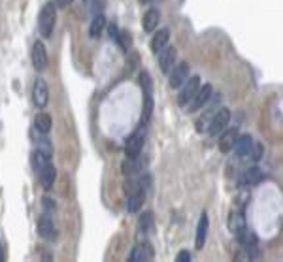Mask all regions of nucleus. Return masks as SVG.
<instances>
[{"mask_svg": "<svg viewBox=\"0 0 283 262\" xmlns=\"http://www.w3.org/2000/svg\"><path fill=\"white\" fill-rule=\"evenodd\" d=\"M57 25V6L55 2H45L42 6V10L38 13V29L43 38H51L53 31Z\"/></svg>", "mask_w": 283, "mask_h": 262, "instance_id": "1", "label": "nucleus"}, {"mask_svg": "<svg viewBox=\"0 0 283 262\" xmlns=\"http://www.w3.org/2000/svg\"><path fill=\"white\" fill-rule=\"evenodd\" d=\"M140 85H142V91H144V113H142V125L146 128L151 113H153V79L149 72H140Z\"/></svg>", "mask_w": 283, "mask_h": 262, "instance_id": "2", "label": "nucleus"}, {"mask_svg": "<svg viewBox=\"0 0 283 262\" xmlns=\"http://www.w3.org/2000/svg\"><path fill=\"white\" fill-rule=\"evenodd\" d=\"M144 146H146V132H144V126H140V130H136L134 134H130L126 138L125 155L128 158H138L142 155Z\"/></svg>", "mask_w": 283, "mask_h": 262, "instance_id": "3", "label": "nucleus"}, {"mask_svg": "<svg viewBox=\"0 0 283 262\" xmlns=\"http://www.w3.org/2000/svg\"><path fill=\"white\" fill-rule=\"evenodd\" d=\"M200 87H202V85H200L199 75L189 77L187 81L181 85V91H179V95H178V104L183 106V108L191 104V102H193V98H195V96H197V93H199Z\"/></svg>", "mask_w": 283, "mask_h": 262, "instance_id": "4", "label": "nucleus"}, {"mask_svg": "<svg viewBox=\"0 0 283 262\" xmlns=\"http://www.w3.org/2000/svg\"><path fill=\"white\" fill-rule=\"evenodd\" d=\"M231 123V110L229 108H219L215 112V115L211 117L210 126H208V134L210 136H219L221 132L229 126Z\"/></svg>", "mask_w": 283, "mask_h": 262, "instance_id": "5", "label": "nucleus"}, {"mask_svg": "<svg viewBox=\"0 0 283 262\" xmlns=\"http://www.w3.org/2000/svg\"><path fill=\"white\" fill-rule=\"evenodd\" d=\"M31 61H32V66L36 72H43L49 64V55H47V49L43 45L42 40H36L32 43V51H31Z\"/></svg>", "mask_w": 283, "mask_h": 262, "instance_id": "6", "label": "nucleus"}, {"mask_svg": "<svg viewBox=\"0 0 283 262\" xmlns=\"http://www.w3.org/2000/svg\"><path fill=\"white\" fill-rule=\"evenodd\" d=\"M32 102L38 110H43L47 102H49V87L45 83V79L38 77L34 81V87H32Z\"/></svg>", "mask_w": 283, "mask_h": 262, "instance_id": "7", "label": "nucleus"}, {"mask_svg": "<svg viewBox=\"0 0 283 262\" xmlns=\"http://www.w3.org/2000/svg\"><path fill=\"white\" fill-rule=\"evenodd\" d=\"M189 79V64L185 61L178 63L170 72H168V85L172 89H178Z\"/></svg>", "mask_w": 283, "mask_h": 262, "instance_id": "8", "label": "nucleus"}, {"mask_svg": "<svg viewBox=\"0 0 283 262\" xmlns=\"http://www.w3.org/2000/svg\"><path fill=\"white\" fill-rule=\"evenodd\" d=\"M38 234L45 241L57 240V226H55V223H53L49 213H43L42 217H40V221H38Z\"/></svg>", "mask_w": 283, "mask_h": 262, "instance_id": "9", "label": "nucleus"}, {"mask_svg": "<svg viewBox=\"0 0 283 262\" xmlns=\"http://www.w3.org/2000/svg\"><path fill=\"white\" fill-rule=\"evenodd\" d=\"M236 236H238V240H240L242 247L245 249V251L249 253V255H257V247H259V238H257V234L251 230H247L245 226H242L240 230H236Z\"/></svg>", "mask_w": 283, "mask_h": 262, "instance_id": "10", "label": "nucleus"}, {"mask_svg": "<svg viewBox=\"0 0 283 262\" xmlns=\"http://www.w3.org/2000/svg\"><path fill=\"white\" fill-rule=\"evenodd\" d=\"M176 61H178V51H176V47L166 45L162 51L159 53V68H161V72L168 74L174 66H176Z\"/></svg>", "mask_w": 283, "mask_h": 262, "instance_id": "11", "label": "nucleus"}, {"mask_svg": "<svg viewBox=\"0 0 283 262\" xmlns=\"http://www.w3.org/2000/svg\"><path fill=\"white\" fill-rule=\"evenodd\" d=\"M211 96H213V87H211L210 83L202 85L199 89V93H197V96L193 98V102L189 104L187 112H199V110H202V108L211 100Z\"/></svg>", "mask_w": 283, "mask_h": 262, "instance_id": "12", "label": "nucleus"}, {"mask_svg": "<svg viewBox=\"0 0 283 262\" xmlns=\"http://www.w3.org/2000/svg\"><path fill=\"white\" fill-rule=\"evenodd\" d=\"M262 170L259 166H251L247 170H243L238 178V187H253L257 185L259 181H262Z\"/></svg>", "mask_w": 283, "mask_h": 262, "instance_id": "13", "label": "nucleus"}, {"mask_svg": "<svg viewBox=\"0 0 283 262\" xmlns=\"http://www.w3.org/2000/svg\"><path fill=\"white\" fill-rule=\"evenodd\" d=\"M238 136H240L238 128H227V130H223L219 138L221 153H231L232 149H234V146H236V142H238Z\"/></svg>", "mask_w": 283, "mask_h": 262, "instance_id": "14", "label": "nucleus"}, {"mask_svg": "<svg viewBox=\"0 0 283 262\" xmlns=\"http://www.w3.org/2000/svg\"><path fill=\"white\" fill-rule=\"evenodd\" d=\"M153 257H155V251H153V247H151L149 243H138L136 247L130 251V255H128V261L147 262V261H151Z\"/></svg>", "mask_w": 283, "mask_h": 262, "instance_id": "15", "label": "nucleus"}, {"mask_svg": "<svg viewBox=\"0 0 283 262\" xmlns=\"http://www.w3.org/2000/svg\"><path fill=\"white\" fill-rule=\"evenodd\" d=\"M38 178H40V183H42L43 189H45V190L51 189L53 185H55V181H57V168L53 166V162L45 164V166L40 170Z\"/></svg>", "mask_w": 283, "mask_h": 262, "instance_id": "16", "label": "nucleus"}, {"mask_svg": "<svg viewBox=\"0 0 283 262\" xmlns=\"http://www.w3.org/2000/svg\"><path fill=\"white\" fill-rule=\"evenodd\" d=\"M208 230H210V217H208V213H202L199 226H197V249L204 247V243L208 240Z\"/></svg>", "mask_w": 283, "mask_h": 262, "instance_id": "17", "label": "nucleus"}, {"mask_svg": "<svg viewBox=\"0 0 283 262\" xmlns=\"http://www.w3.org/2000/svg\"><path fill=\"white\" fill-rule=\"evenodd\" d=\"M168 42H170V31L168 29L155 32L153 38H151V51L155 53V55H159L168 45Z\"/></svg>", "mask_w": 283, "mask_h": 262, "instance_id": "18", "label": "nucleus"}, {"mask_svg": "<svg viewBox=\"0 0 283 262\" xmlns=\"http://www.w3.org/2000/svg\"><path fill=\"white\" fill-rule=\"evenodd\" d=\"M159 21H161V11L157 8H149V10L144 13V19H142V27L146 32H153L157 29Z\"/></svg>", "mask_w": 283, "mask_h": 262, "instance_id": "19", "label": "nucleus"}, {"mask_svg": "<svg viewBox=\"0 0 283 262\" xmlns=\"http://www.w3.org/2000/svg\"><path fill=\"white\" fill-rule=\"evenodd\" d=\"M106 29H108V23H106L104 13H96L93 17V21H91V25H89V36L91 38H100Z\"/></svg>", "mask_w": 283, "mask_h": 262, "instance_id": "20", "label": "nucleus"}, {"mask_svg": "<svg viewBox=\"0 0 283 262\" xmlns=\"http://www.w3.org/2000/svg\"><path fill=\"white\" fill-rule=\"evenodd\" d=\"M51 126H53V119H51L49 113L40 112L38 115L34 117V128H36V132H38V134H49Z\"/></svg>", "mask_w": 283, "mask_h": 262, "instance_id": "21", "label": "nucleus"}, {"mask_svg": "<svg viewBox=\"0 0 283 262\" xmlns=\"http://www.w3.org/2000/svg\"><path fill=\"white\" fill-rule=\"evenodd\" d=\"M253 147V138L249 134H240L238 136V142H236V146H234V153H236V157H247L249 155V149Z\"/></svg>", "mask_w": 283, "mask_h": 262, "instance_id": "22", "label": "nucleus"}, {"mask_svg": "<svg viewBox=\"0 0 283 262\" xmlns=\"http://www.w3.org/2000/svg\"><path fill=\"white\" fill-rule=\"evenodd\" d=\"M144 198H146V190H138V192L128 194V200H126V211H128V213H138L140 208L144 206Z\"/></svg>", "mask_w": 283, "mask_h": 262, "instance_id": "23", "label": "nucleus"}, {"mask_svg": "<svg viewBox=\"0 0 283 262\" xmlns=\"http://www.w3.org/2000/svg\"><path fill=\"white\" fill-rule=\"evenodd\" d=\"M51 162V157L49 155H45V153H42L40 149H34L31 155V164L32 168H34V172L36 174H40V170H42L45 164H49Z\"/></svg>", "mask_w": 283, "mask_h": 262, "instance_id": "24", "label": "nucleus"}, {"mask_svg": "<svg viewBox=\"0 0 283 262\" xmlns=\"http://www.w3.org/2000/svg\"><path fill=\"white\" fill-rule=\"evenodd\" d=\"M138 228H140L142 234L153 232V228H155V219H153V213H151V211H144V213L140 215V219H138Z\"/></svg>", "mask_w": 283, "mask_h": 262, "instance_id": "25", "label": "nucleus"}, {"mask_svg": "<svg viewBox=\"0 0 283 262\" xmlns=\"http://www.w3.org/2000/svg\"><path fill=\"white\" fill-rule=\"evenodd\" d=\"M140 162H138L136 158H128L126 157V160L123 162V174H125L126 178H134L138 172H140Z\"/></svg>", "mask_w": 283, "mask_h": 262, "instance_id": "26", "label": "nucleus"}, {"mask_svg": "<svg viewBox=\"0 0 283 262\" xmlns=\"http://www.w3.org/2000/svg\"><path fill=\"white\" fill-rule=\"evenodd\" d=\"M262 155H264V147H262V144H259V142H253V147L249 149V160H251L253 164H257L259 160L262 158Z\"/></svg>", "mask_w": 283, "mask_h": 262, "instance_id": "27", "label": "nucleus"}, {"mask_svg": "<svg viewBox=\"0 0 283 262\" xmlns=\"http://www.w3.org/2000/svg\"><path fill=\"white\" fill-rule=\"evenodd\" d=\"M117 43L121 45V49H123V51H128V49H130V45H132V36H130L126 31H121L119 32V38H117Z\"/></svg>", "mask_w": 283, "mask_h": 262, "instance_id": "28", "label": "nucleus"}, {"mask_svg": "<svg viewBox=\"0 0 283 262\" xmlns=\"http://www.w3.org/2000/svg\"><path fill=\"white\" fill-rule=\"evenodd\" d=\"M43 208H45V213H49V215H51L53 211L57 210V204H55L51 198H43Z\"/></svg>", "mask_w": 283, "mask_h": 262, "instance_id": "29", "label": "nucleus"}, {"mask_svg": "<svg viewBox=\"0 0 283 262\" xmlns=\"http://www.w3.org/2000/svg\"><path fill=\"white\" fill-rule=\"evenodd\" d=\"M108 32H110V38H112V40H114V42H117V38H119V29H117L116 25H110V27H108Z\"/></svg>", "mask_w": 283, "mask_h": 262, "instance_id": "30", "label": "nucleus"}, {"mask_svg": "<svg viewBox=\"0 0 283 262\" xmlns=\"http://www.w3.org/2000/svg\"><path fill=\"white\" fill-rule=\"evenodd\" d=\"M104 8V0H93V6H91V10L94 11V15L96 13H100V10Z\"/></svg>", "mask_w": 283, "mask_h": 262, "instance_id": "31", "label": "nucleus"}, {"mask_svg": "<svg viewBox=\"0 0 283 262\" xmlns=\"http://www.w3.org/2000/svg\"><path fill=\"white\" fill-rule=\"evenodd\" d=\"M178 261L179 262H189V261H191V255H189V251H179L178 253Z\"/></svg>", "mask_w": 283, "mask_h": 262, "instance_id": "32", "label": "nucleus"}, {"mask_svg": "<svg viewBox=\"0 0 283 262\" xmlns=\"http://www.w3.org/2000/svg\"><path fill=\"white\" fill-rule=\"evenodd\" d=\"M55 2V6L57 8H66V6H70L74 0H53Z\"/></svg>", "mask_w": 283, "mask_h": 262, "instance_id": "33", "label": "nucleus"}, {"mask_svg": "<svg viewBox=\"0 0 283 262\" xmlns=\"http://www.w3.org/2000/svg\"><path fill=\"white\" fill-rule=\"evenodd\" d=\"M0 261H4V251H2V247H0Z\"/></svg>", "mask_w": 283, "mask_h": 262, "instance_id": "34", "label": "nucleus"}, {"mask_svg": "<svg viewBox=\"0 0 283 262\" xmlns=\"http://www.w3.org/2000/svg\"><path fill=\"white\" fill-rule=\"evenodd\" d=\"M138 2H140V4H149L151 0H138Z\"/></svg>", "mask_w": 283, "mask_h": 262, "instance_id": "35", "label": "nucleus"}]
</instances>
